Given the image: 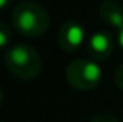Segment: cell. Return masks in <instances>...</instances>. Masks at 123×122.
Instances as JSON below:
<instances>
[{
    "instance_id": "cell-2",
    "label": "cell",
    "mask_w": 123,
    "mask_h": 122,
    "mask_svg": "<svg viewBox=\"0 0 123 122\" xmlns=\"http://www.w3.org/2000/svg\"><path fill=\"white\" fill-rule=\"evenodd\" d=\"M5 63L11 74L22 80H33L41 74V55L27 44H14L5 53Z\"/></svg>"
},
{
    "instance_id": "cell-10",
    "label": "cell",
    "mask_w": 123,
    "mask_h": 122,
    "mask_svg": "<svg viewBox=\"0 0 123 122\" xmlns=\"http://www.w3.org/2000/svg\"><path fill=\"white\" fill-rule=\"evenodd\" d=\"M117 42H118V46L123 49V27L117 31Z\"/></svg>"
},
{
    "instance_id": "cell-7",
    "label": "cell",
    "mask_w": 123,
    "mask_h": 122,
    "mask_svg": "<svg viewBox=\"0 0 123 122\" xmlns=\"http://www.w3.org/2000/svg\"><path fill=\"white\" fill-rule=\"evenodd\" d=\"M11 38H12V30L9 28L8 24L2 22V24H0V47L5 49V47L9 44Z\"/></svg>"
},
{
    "instance_id": "cell-3",
    "label": "cell",
    "mask_w": 123,
    "mask_h": 122,
    "mask_svg": "<svg viewBox=\"0 0 123 122\" xmlns=\"http://www.w3.org/2000/svg\"><path fill=\"white\" fill-rule=\"evenodd\" d=\"M101 69L93 60L78 58L67 64L66 67V78L69 85L80 91H89L98 86L101 81Z\"/></svg>"
},
{
    "instance_id": "cell-11",
    "label": "cell",
    "mask_w": 123,
    "mask_h": 122,
    "mask_svg": "<svg viewBox=\"0 0 123 122\" xmlns=\"http://www.w3.org/2000/svg\"><path fill=\"white\" fill-rule=\"evenodd\" d=\"M11 2H12V0H0V8H2V9H5L6 6H8L9 3H11Z\"/></svg>"
},
{
    "instance_id": "cell-1",
    "label": "cell",
    "mask_w": 123,
    "mask_h": 122,
    "mask_svg": "<svg viewBox=\"0 0 123 122\" xmlns=\"http://www.w3.org/2000/svg\"><path fill=\"white\" fill-rule=\"evenodd\" d=\"M50 25V16L47 9L36 2L19 3L12 11V27L20 34L30 38L41 36Z\"/></svg>"
},
{
    "instance_id": "cell-4",
    "label": "cell",
    "mask_w": 123,
    "mask_h": 122,
    "mask_svg": "<svg viewBox=\"0 0 123 122\" xmlns=\"http://www.w3.org/2000/svg\"><path fill=\"white\" fill-rule=\"evenodd\" d=\"M86 41V30L81 24L69 20L58 31V42L66 52H76Z\"/></svg>"
},
{
    "instance_id": "cell-5",
    "label": "cell",
    "mask_w": 123,
    "mask_h": 122,
    "mask_svg": "<svg viewBox=\"0 0 123 122\" xmlns=\"http://www.w3.org/2000/svg\"><path fill=\"white\" fill-rule=\"evenodd\" d=\"M87 52L93 61H103L114 52V39L108 31H95L87 41Z\"/></svg>"
},
{
    "instance_id": "cell-8",
    "label": "cell",
    "mask_w": 123,
    "mask_h": 122,
    "mask_svg": "<svg viewBox=\"0 0 123 122\" xmlns=\"http://www.w3.org/2000/svg\"><path fill=\"white\" fill-rule=\"evenodd\" d=\"M90 122H118V119L111 113H98L90 119Z\"/></svg>"
},
{
    "instance_id": "cell-6",
    "label": "cell",
    "mask_w": 123,
    "mask_h": 122,
    "mask_svg": "<svg viewBox=\"0 0 123 122\" xmlns=\"http://www.w3.org/2000/svg\"><path fill=\"white\" fill-rule=\"evenodd\" d=\"M100 16L108 25L117 28V31L123 27V8L115 0H103L100 5Z\"/></svg>"
},
{
    "instance_id": "cell-9",
    "label": "cell",
    "mask_w": 123,
    "mask_h": 122,
    "mask_svg": "<svg viewBox=\"0 0 123 122\" xmlns=\"http://www.w3.org/2000/svg\"><path fill=\"white\" fill-rule=\"evenodd\" d=\"M115 85L123 91V64H120L115 70Z\"/></svg>"
}]
</instances>
